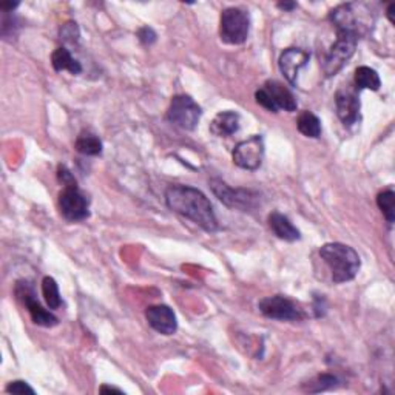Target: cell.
<instances>
[{
    "mask_svg": "<svg viewBox=\"0 0 395 395\" xmlns=\"http://www.w3.org/2000/svg\"><path fill=\"white\" fill-rule=\"evenodd\" d=\"M59 208L66 221L78 222L90 216V201L82 193L78 185L64 187L59 195Z\"/></svg>",
    "mask_w": 395,
    "mask_h": 395,
    "instance_id": "7",
    "label": "cell"
},
{
    "mask_svg": "<svg viewBox=\"0 0 395 395\" xmlns=\"http://www.w3.org/2000/svg\"><path fill=\"white\" fill-rule=\"evenodd\" d=\"M310 59V53L300 48H289L286 51H282V55L280 56V70L285 74V78L290 85H296L298 73L303 69V66L308 65Z\"/></svg>",
    "mask_w": 395,
    "mask_h": 395,
    "instance_id": "13",
    "label": "cell"
},
{
    "mask_svg": "<svg viewBox=\"0 0 395 395\" xmlns=\"http://www.w3.org/2000/svg\"><path fill=\"white\" fill-rule=\"evenodd\" d=\"M145 318L148 324L158 333L173 335L178 331V319L175 312L166 304H156L147 308Z\"/></svg>",
    "mask_w": 395,
    "mask_h": 395,
    "instance_id": "12",
    "label": "cell"
},
{
    "mask_svg": "<svg viewBox=\"0 0 395 395\" xmlns=\"http://www.w3.org/2000/svg\"><path fill=\"white\" fill-rule=\"evenodd\" d=\"M277 6L282 11H292L296 8V3L295 2H280L277 3Z\"/></svg>",
    "mask_w": 395,
    "mask_h": 395,
    "instance_id": "30",
    "label": "cell"
},
{
    "mask_svg": "<svg viewBox=\"0 0 395 395\" xmlns=\"http://www.w3.org/2000/svg\"><path fill=\"white\" fill-rule=\"evenodd\" d=\"M61 37L65 42H70V43H78L79 41V28L78 25L74 24V22H69V24H65L61 29Z\"/></svg>",
    "mask_w": 395,
    "mask_h": 395,
    "instance_id": "26",
    "label": "cell"
},
{
    "mask_svg": "<svg viewBox=\"0 0 395 395\" xmlns=\"http://www.w3.org/2000/svg\"><path fill=\"white\" fill-rule=\"evenodd\" d=\"M16 295L19 300L24 301L27 304V309L29 312V317H31L33 323L42 327H53L59 322L57 318L51 314L50 310L43 309L42 304L36 300L34 290L33 287L28 285L27 281H19L16 286Z\"/></svg>",
    "mask_w": 395,
    "mask_h": 395,
    "instance_id": "10",
    "label": "cell"
},
{
    "mask_svg": "<svg viewBox=\"0 0 395 395\" xmlns=\"http://www.w3.org/2000/svg\"><path fill=\"white\" fill-rule=\"evenodd\" d=\"M240 130V116L235 111H221L210 124V131L215 136L227 138Z\"/></svg>",
    "mask_w": 395,
    "mask_h": 395,
    "instance_id": "16",
    "label": "cell"
},
{
    "mask_svg": "<svg viewBox=\"0 0 395 395\" xmlns=\"http://www.w3.org/2000/svg\"><path fill=\"white\" fill-rule=\"evenodd\" d=\"M394 11H395V3H391L389 6H387V13H386V16H387V19H389L391 24H395V19H394Z\"/></svg>",
    "mask_w": 395,
    "mask_h": 395,
    "instance_id": "32",
    "label": "cell"
},
{
    "mask_svg": "<svg viewBox=\"0 0 395 395\" xmlns=\"http://www.w3.org/2000/svg\"><path fill=\"white\" fill-rule=\"evenodd\" d=\"M258 309L264 317L280 319V322H298L303 318L301 309L292 300L282 295L263 298L258 303Z\"/></svg>",
    "mask_w": 395,
    "mask_h": 395,
    "instance_id": "8",
    "label": "cell"
},
{
    "mask_svg": "<svg viewBox=\"0 0 395 395\" xmlns=\"http://www.w3.org/2000/svg\"><path fill=\"white\" fill-rule=\"evenodd\" d=\"M250 31V17L249 13L241 8L222 10L220 19V36L221 41L227 45H241L249 37Z\"/></svg>",
    "mask_w": 395,
    "mask_h": 395,
    "instance_id": "3",
    "label": "cell"
},
{
    "mask_svg": "<svg viewBox=\"0 0 395 395\" xmlns=\"http://www.w3.org/2000/svg\"><path fill=\"white\" fill-rule=\"evenodd\" d=\"M377 206L383 212L386 221L392 224L395 220V193L392 190H385L377 196Z\"/></svg>",
    "mask_w": 395,
    "mask_h": 395,
    "instance_id": "23",
    "label": "cell"
},
{
    "mask_svg": "<svg viewBox=\"0 0 395 395\" xmlns=\"http://www.w3.org/2000/svg\"><path fill=\"white\" fill-rule=\"evenodd\" d=\"M201 107L187 94H178L170 102L168 121L182 130H195L201 119Z\"/></svg>",
    "mask_w": 395,
    "mask_h": 395,
    "instance_id": "6",
    "label": "cell"
},
{
    "mask_svg": "<svg viewBox=\"0 0 395 395\" xmlns=\"http://www.w3.org/2000/svg\"><path fill=\"white\" fill-rule=\"evenodd\" d=\"M296 129L306 138L317 139L322 136V122L312 111H303L296 121Z\"/></svg>",
    "mask_w": 395,
    "mask_h": 395,
    "instance_id": "20",
    "label": "cell"
},
{
    "mask_svg": "<svg viewBox=\"0 0 395 395\" xmlns=\"http://www.w3.org/2000/svg\"><path fill=\"white\" fill-rule=\"evenodd\" d=\"M210 189L222 204L234 210L250 212L259 204V195L247 189H232L221 180H210Z\"/></svg>",
    "mask_w": 395,
    "mask_h": 395,
    "instance_id": "5",
    "label": "cell"
},
{
    "mask_svg": "<svg viewBox=\"0 0 395 395\" xmlns=\"http://www.w3.org/2000/svg\"><path fill=\"white\" fill-rule=\"evenodd\" d=\"M102 394H107V392H116V394H122L121 389H117V387H113V386H107V385H103L101 389H99Z\"/></svg>",
    "mask_w": 395,
    "mask_h": 395,
    "instance_id": "31",
    "label": "cell"
},
{
    "mask_svg": "<svg viewBox=\"0 0 395 395\" xmlns=\"http://www.w3.org/2000/svg\"><path fill=\"white\" fill-rule=\"evenodd\" d=\"M329 19L332 24L337 28V31H350L359 34V25H357L355 11L352 10V5H340L337 8L331 11Z\"/></svg>",
    "mask_w": 395,
    "mask_h": 395,
    "instance_id": "17",
    "label": "cell"
},
{
    "mask_svg": "<svg viewBox=\"0 0 395 395\" xmlns=\"http://www.w3.org/2000/svg\"><path fill=\"white\" fill-rule=\"evenodd\" d=\"M355 87L357 90H372L378 92L382 87V80H380L378 73L371 69V66H359L355 70Z\"/></svg>",
    "mask_w": 395,
    "mask_h": 395,
    "instance_id": "19",
    "label": "cell"
},
{
    "mask_svg": "<svg viewBox=\"0 0 395 395\" xmlns=\"http://www.w3.org/2000/svg\"><path fill=\"white\" fill-rule=\"evenodd\" d=\"M255 99L259 103L261 107L272 111V113H278V108L275 107V103L272 102V99L269 98V94H267L263 88H259V90L255 93Z\"/></svg>",
    "mask_w": 395,
    "mask_h": 395,
    "instance_id": "27",
    "label": "cell"
},
{
    "mask_svg": "<svg viewBox=\"0 0 395 395\" xmlns=\"http://www.w3.org/2000/svg\"><path fill=\"white\" fill-rule=\"evenodd\" d=\"M263 90L269 94V98L272 99V102L275 103V107L278 110H285V111H295L298 108V103L295 96L292 94V92L289 90L287 87H285L278 80H267L266 84L263 85Z\"/></svg>",
    "mask_w": 395,
    "mask_h": 395,
    "instance_id": "14",
    "label": "cell"
},
{
    "mask_svg": "<svg viewBox=\"0 0 395 395\" xmlns=\"http://www.w3.org/2000/svg\"><path fill=\"white\" fill-rule=\"evenodd\" d=\"M76 150L85 156H98L102 153V141L92 131H82L76 139Z\"/></svg>",
    "mask_w": 395,
    "mask_h": 395,
    "instance_id": "21",
    "label": "cell"
},
{
    "mask_svg": "<svg viewBox=\"0 0 395 395\" xmlns=\"http://www.w3.org/2000/svg\"><path fill=\"white\" fill-rule=\"evenodd\" d=\"M57 178H59V181L64 184V187H70V185H78L76 180H74V176L71 175V171L66 168L65 166L59 167Z\"/></svg>",
    "mask_w": 395,
    "mask_h": 395,
    "instance_id": "28",
    "label": "cell"
},
{
    "mask_svg": "<svg viewBox=\"0 0 395 395\" xmlns=\"http://www.w3.org/2000/svg\"><path fill=\"white\" fill-rule=\"evenodd\" d=\"M138 37H139V41L144 43V45H152V43L156 41V33L152 28L143 27L138 31Z\"/></svg>",
    "mask_w": 395,
    "mask_h": 395,
    "instance_id": "29",
    "label": "cell"
},
{
    "mask_svg": "<svg viewBox=\"0 0 395 395\" xmlns=\"http://www.w3.org/2000/svg\"><path fill=\"white\" fill-rule=\"evenodd\" d=\"M269 226L272 229V232L277 235L280 240L294 243L301 238L300 230H298L292 222H290L287 216H285L280 212H273L269 215Z\"/></svg>",
    "mask_w": 395,
    "mask_h": 395,
    "instance_id": "15",
    "label": "cell"
},
{
    "mask_svg": "<svg viewBox=\"0 0 395 395\" xmlns=\"http://www.w3.org/2000/svg\"><path fill=\"white\" fill-rule=\"evenodd\" d=\"M166 203L170 210L193 221L206 232L213 234L218 230L213 207L201 190L190 185L173 184L166 190Z\"/></svg>",
    "mask_w": 395,
    "mask_h": 395,
    "instance_id": "1",
    "label": "cell"
},
{
    "mask_svg": "<svg viewBox=\"0 0 395 395\" xmlns=\"http://www.w3.org/2000/svg\"><path fill=\"white\" fill-rule=\"evenodd\" d=\"M51 65L56 71H70L71 74H79L82 71L80 64L73 59L71 53L65 47H59L51 55Z\"/></svg>",
    "mask_w": 395,
    "mask_h": 395,
    "instance_id": "18",
    "label": "cell"
},
{
    "mask_svg": "<svg viewBox=\"0 0 395 395\" xmlns=\"http://www.w3.org/2000/svg\"><path fill=\"white\" fill-rule=\"evenodd\" d=\"M335 107H337V115L345 127H352L360 121V99L357 92L341 88L335 94Z\"/></svg>",
    "mask_w": 395,
    "mask_h": 395,
    "instance_id": "11",
    "label": "cell"
},
{
    "mask_svg": "<svg viewBox=\"0 0 395 395\" xmlns=\"http://www.w3.org/2000/svg\"><path fill=\"white\" fill-rule=\"evenodd\" d=\"M319 257L329 266L335 285L352 281L361 267V261L350 245L343 243H327L319 249Z\"/></svg>",
    "mask_w": 395,
    "mask_h": 395,
    "instance_id": "2",
    "label": "cell"
},
{
    "mask_svg": "<svg viewBox=\"0 0 395 395\" xmlns=\"http://www.w3.org/2000/svg\"><path fill=\"white\" fill-rule=\"evenodd\" d=\"M5 391L8 394H17V395H25V394H36L31 386H29L24 380H16V382H11L8 386L5 387Z\"/></svg>",
    "mask_w": 395,
    "mask_h": 395,
    "instance_id": "25",
    "label": "cell"
},
{
    "mask_svg": "<svg viewBox=\"0 0 395 395\" xmlns=\"http://www.w3.org/2000/svg\"><path fill=\"white\" fill-rule=\"evenodd\" d=\"M338 383V378L331 374H322L318 375L314 382H310L308 386L309 392H323L327 389H332V387Z\"/></svg>",
    "mask_w": 395,
    "mask_h": 395,
    "instance_id": "24",
    "label": "cell"
},
{
    "mask_svg": "<svg viewBox=\"0 0 395 395\" xmlns=\"http://www.w3.org/2000/svg\"><path fill=\"white\" fill-rule=\"evenodd\" d=\"M357 43H359V34L350 31H337V41L331 47L329 53L326 55L323 64L326 78L335 76L347 64L349 59L355 53Z\"/></svg>",
    "mask_w": 395,
    "mask_h": 395,
    "instance_id": "4",
    "label": "cell"
},
{
    "mask_svg": "<svg viewBox=\"0 0 395 395\" xmlns=\"http://www.w3.org/2000/svg\"><path fill=\"white\" fill-rule=\"evenodd\" d=\"M264 159V141L255 135L245 141H241L234 150V162L244 170H258Z\"/></svg>",
    "mask_w": 395,
    "mask_h": 395,
    "instance_id": "9",
    "label": "cell"
},
{
    "mask_svg": "<svg viewBox=\"0 0 395 395\" xmlns=\"http://www.w3.org/2000/svg\"><path fill=\"white\" fill-rule=\"evenodd\" d=\"M42 295L45 298V303L50 309H59L62 306V298L59 294V287L55 278L45 277L42 280Z\"/></svg>",
    "mask_w": 395,
    "mask_h": 395,
    "instance_id": "22",
    "label": "cell"
}]
</instances>
